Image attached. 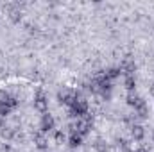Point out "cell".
<instances>
[{"label": "cell", "mask_w": 154, "mask_h": 152, "mask_svg": "<svg viewBox=\"0 0 154 152\" xmlns=\"http://www.w3.org/2000/svg\"><path fill=\"white\" fill-rule=\"evenodd\" d=\"M125 102H127V106H131V108H138V106H142V104H145V100L138 95V93H134V91H129L127 93V99H125Z\"/></svg>", "instance_id": "cell-5"}, {"label": "cell", "mask_w": 154, "mask_h": 152, "mask_svg": "<svg viewBox=\"0 0 154 152\" xmlns=\"http://www.w3.org/2000/svg\"><path fill=\"white\" fill-rule=\"evenodd\" d=\"M134 63L133 61H129V59H125L122 65H120V72L122 74H125V75H133V72H134Z\"/></svg>", "instance_id": "cell-8"}, {"label": "cell", "mask_w": 154, "mask_h": 152, "mask_svg": "<svg viewBox=\"0 0 154 152\" xmlns=\"http://www.w3.org/2000/svg\"><path fill=\"white\" fill-rule=\"evenodd\" d=\"M54 138H56V141H57V143H65V140H66V136H65V132H63V131H57V132L54 134Z\"/></svg>", "instance_id": "cell-14"}, {"label": "cell", "mask_w": 154, "mask_h": 152, "mask_svg": "<svg viewBox=\"0 0 154 152\" xmlns=\"http://www.w3.org/2000/svg\"><path fill=\"white\" fill-rule=\"evenodd\" d=\"M77 99H79V95L74 93V91H68V90H65V91H59V93H57V100H59L61 104L68 106V108L75 102Z\"/></svg>", "instance_id": "cell-2"}, {"label": "cell", "mask_w": 154, "mask_h": 152, "mask_svg": "<svg viewBox=\"0 0 154 152\" xmlns=\"http://www.w3.org/2000/svg\"><path fill=\"white\" fill-rule=\"evenodd\" d=\"M47 108H48V100H47V95L43 91H38L36 97H34V109L39 113H47Z\"/></svg>", "instance_id": "cell-3"}, {"label": "cell", "mask_w": 154, "mask_h": 152, "mask_svg": "<svg viewBox=\"0 0 154 152\" xmlns=\"http://www.w3.org/2000/svg\"><path fill=\"white\" fill-rule=\"evenodd\" d=\"M131 134H133V138H134L136 141H142V140H143V136H145V131H143V127H142V125L134 123V125L131 127Z\"/></svg>", "instance_id": "cell-7"}, {"label": "cell", "mask_w": 154, "mask_h": 152, "mask_svg": "<svg viewBox=\"0 0 154 152\" xmlns=\"http://www.w3.org/2000/svg\"><path fill=\"white\" fill-rule=\"evenodd\" d=\"M84 114H88V102H86V100H82V99H77L75 102L70 106V116L82 118Z\"/></svg>", "instance_id": "cell-1"}, {"label": "cell", "mask_w": 154, "mask_h": 152, "mask_svg": "<svg viewBox=\"0 0 154 152\" xmlns=\"http://www.w3.org/2000/svg\"><path fill=\"white\" fill-rule=\"evenodd\" d=\"M120 68H116V66H113V68H109L108 72H106V75H108V79L109 81H113V79H116V77H120Z\"/></svg>", "instance_id": "cell-12"}, {"label": "cell", "mask_w": 154, "mask_h": 152, "mask_svg": "<svg viewBox=\"0 0 154 152\" xmlns=\"http://www.w3.org/2000/svg\"><path fill=\"white\" fill-rule=\"evenodd\" d=\"M134 114H136L138 118H147V114H149V108H147V104L138 106V108L134 109Z\"/></svg>", "instance_id": "cell-11"}, {"label": "cell", "mask_w": 154, "mask_h": 152, "mask_svg": "<svg viewBox=\"0 0 154 152\" xmlns=\"http://www.w3.org/2000/svg\"><path fill=\"white\" fill-rule=\"evenodd\" d=\"M133 152H147V150H145L143 147H140V149H136V150H133Z\"/></svg>", "instance_id": "cell-16"}, {"label": "cell", "mask_w": 154, "mask_h": 152, "mask_svg": "<svg viewBox=\"0 0 154 152\" xmlns=\"http://www.w3.org/2000/svg\"><path fill=\"white\" fill-rule=\"evenodd\" d=\"M152 141H154V132H152Z\"/></svg>", "instance_id": "cell-17"}, {"label": "cell", "mask_w": 154, "mask_h": 152, "mask_svg": "<svg viewBox=\"0 0 154 152\" xmlns=\"http://www.w3.org/2000/svg\"><path fill=\"white\" fill-rule=\"evenodd\" d=\"M2 136L9 140V138H13V131H11V129H4V131H2Z\"/></svg>", "instance_id": "cell-15"}, {"label": "cell", "mask_w": 154, "mask_h": 152, "mask_svg": "<svg viewBox=\"0 0 154 152\" xmlns=\"http://www.w3.org/2000/svg\"><path fill=\"white\" fill-rule=\"evenodd\" d=\"M54 125H56L54 116H52V114H48V113H43V116H41V122H39L41 132H48V131H52V129H54Z\"/></svg>", "instance_id": "cell-4"}, {"label": "cell", "mask_w": 154, "mask_h": 152, "mask_svg": "<svg viewBox=\"0 0 154 152\" xmlns=\"http://www.w3.org/2000/svg\"><path fill=\"white\" fill-rule=\"evenodd\" d=\"M9 18H11L13 22H20V18H22V14H20V11H18V9H13V7H11V13H9Z\"/></svg>", "instance_id": "cell-13"}, {"label": "cell", "mask_w": 154, "mask_h": 152, "mask_svg": "<svg viewBox=\"0 0 154 152\" xmlns=\"http://www.w3.org/2000/svg\"><path fill=\"white\" fill-rule=\"evenodd\" d=\"M34 143H36V147L39 150H47V147H48V140L45 138L43 132H36L34 134Z\"/></svg>", "instance_id": "cell-6"}, {"label": "cell", "mask_w": 154, "mask_h": 152, "mask_svg": "<svg viewBox=\"0 0 154 152\" xmlns=\"http://www.w3.org/2000/svg\"><path fill=\"white\" fill-rule=\"evenodd\" d=\"M124 86H125L127 91H134V86H136L134 75H125V79H124Z\"/></svg>", "instance_id": "cell-10"}, {"label": "cell", "mask_w": 154, "mask_h": 152, "mask_svg": "<svg viewBox=\"0 0 154 152\" xmlns=\"http://www.w3.org/2000/svg\"><path fill=\"white\" fill-rule=\"evenodd\" d=\"M68 143H70V147H72V149H77V147H81V145H82V136H81L79 132H70Z\"/></svg>", "instance_id": "cell-9"}]
</instances>
